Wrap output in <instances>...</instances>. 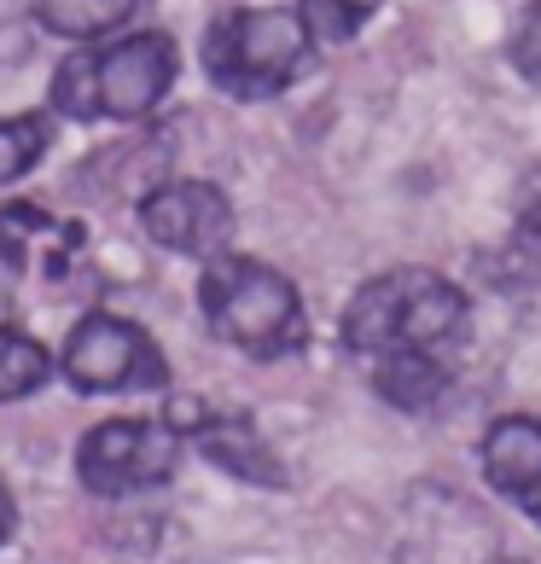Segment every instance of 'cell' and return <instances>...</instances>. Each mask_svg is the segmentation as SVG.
I'll return each instance as SVG.
<instances>
[{
    "label": "cell",
    "mask_w": 541,
    "mask_h": 564,
    "mask_svg": "<svg viewBox=\"0 0 541 564\" xmlns=\"http://www.w3.org/2000/svg\"><path fill=\"white\" fill-rule=\"evenodd\" d=\"M338 332L361 361H379V355H397V349L436 355L466 332V297L436 268H390V274H372L349 297Z\"/></svg>",
    "instance_id": "6da1fadb"
},
{
    "label": "cell",
    "mask_w": 541,
    "mask_h": 564,
    "mask_svg": "<svg viewBox=\"0 0 541 564\" xmlns=\"http://www.w3.org/2000/svg\"><path fill=\"white\" fill-rule=\"evenodd\" d=\"M175 41L163 30L117 35L94 53H76L53 76V111L76 122H140L158 111V99L175 88Z\"/></svg>",
    "instance_id": "7a4b0ae2"
},
{
    "label": "cell",
    "mask_w": 541,
    "mask_h": 564,
    "mask_svg": "<svg viewBox=\"0 0 541 564\" xmlns=\"http://www.w3.org/2000/svg\"><path fill=\"white\" fill-rule=\"evenodd\" d=\"M198 308L221 344L257 355V361H280V355L303 349V338H309L297 285L280 268L239 257V250H221L216 262H204Z\"/></svg>",
    "instance_id": "3957f363"
},
{
    "label": "cell",
    "mask_w": 541,
    "mask_h": 564,
    "mask_svg": "<svg viewBox=\"0 0 541 564\" xmlns=\"http://www.w3.org/2000/svg\"><path fill=\"white\" fill-rule=\"evenodd\" d=\"M309 30L291 7H234L204 30V70L234 99H274L309 65Z\"/></svg>",
    "instance_id": "277c9868"
},
{
    "label": "cell",
    "mask_w": 541,
    "mask_h": 564,
    "mask_svg": "<svg viewBox=\"0 0 541 564\" xmlns=\"http://www.w3.org/2000/svg\"><path fill=\"white\" fill-rule=\"evenodd\" d=\"M76 395H129V390H170V361L145 338V326L94 308L65 338V355L53 361Z\"/></svg>",
    "instance_id": "5b68a950"
},
{
    "label": "cell",
    "mask_w": 541,
    "mask_h": 564,
    "mask_svg": "<svg viewBox=\"0 0 541 564\" xmlns=\"http://www.w3.org/2000/svg\"><path fill=\"white\" fill-rule=\"evenodd\" d=\"M181 466V431L170 420H106L76 443V477L88 495H134L170 484Z\"/></svg>",
    "instance_id": "8992f818"
},
{
    "label": "cell",
    "mask_w": 541,
    "mask_h": 564,
    "mask_svg": "<svg viewBox=\"0 0 541 564\" xmlns=\"http://www.w3.org/2000/svg\"><path fill=\"white\" fill-rule=\"evenodd\" d=\"M140 227L175 257L216 262L234 245V204L210 181H158L140 198Z\"/></svg>",
    "instance_id": "52a82bcc"
},
{
    "label": "cell",
    "mask_w": 541,
    "mask_h": 564,
    "mask_svg": "<svg viewBox=\"0 0 541 564\" xmlns=\"http://www.w3.org/2000/svg\"><path fill=\"white\" fill-rule=\"evenodd\" d=\"M82 221L47 210L35 198H18L0 210V262L18 274H41V280H71V268L82 262Z\"/></svg>",
    "instance_id": "ba28073f"
},
{
    "label": "cell",
    "mask_w": 541,
    "mask_h": 564,
    "mask_svg": "<svg viewBox=\"0 0 541 564\" xmlns=\"http://www.w3.org/2000/svg\"><path fill=\"white\" fill-rule=\"evenodd\" d=\"M181 420H186L181 436H193V448L216 471L239 477V484H257V489H285L280 454L262 443L251 420H239V413H204V408H181Z\"/></svg>",
    "instance_id": "9c48e42d"
},
{
    "label": "cell",
    "mask_w": 541,
    "mask_h": 564,
    "mask_svg": "<svg viewBox=\"0 0 541 564\" xmlns=\"http://www.w3.org/2000/svg\"><path fill=\"white\" fill-rule=\"evenodd\" d=\"M484 477L495 495H507L518 512L541 524V420L530 413H507L484 436Z\"/></svg>",
    "instance_id": "30bf717a"
},
{
    "label": "cell",
    "mask_w": 541,
    "mask_h": 564,
    "mask_svg": "<svg viewBox=\"0 0 541 564\" xmlns=\"http://www.w3.org/2000/svg\"><path fill=\"white\" fill-rule=\"evenodd\" d=\"M372 390L402 413H431L448 395V367L425 349H397L372 361Z\"/></svg>",
    "instance_id": "8fae6325"
},
{
    "label": "cell",
    "mask_w": 541,
    "mask_h": 564,
    "mask_svg": "<svg viewBox=\"0 0 541 564\" xmlns=\"http://www.w3.org/2000/svg\"><path fill=\"white\" fill-rule=\"evenodd\" d=\"M140 7L145 0H35V18H41V30H53L65 41H99L129 24Z\"/></svg>",
    "instance_id": "7c38bea8"
},
{
    "label": "cell",
    "mask_w": 541,
    "mask_h": 564,
    "mask_svg": "<svg viewBox=\"0 0 541 564\" xmlns=\"http://www.w3.org/2000/svg\"><path fill=\"white\" fill-rule=\"evenodd\" d=\"M53 379V355L47 344H35L30 332L0 326V402H24Z\"/></svg>",
    "instance_id": "4fadbf2b"
},
{
    "label": "cell",
    "mask_w": 541,
    "mask_h": 564,
    "mask_svg": "<svg viewBox=\"0 0 541 564\" xmlns=\"http://www.w3.org/2000/svg\"><path fill=\"white\" fill-rule=\"evenodd\" d=\"M53 145V117L47 111H24V117H0V186L30 175Z\"/></svg>",
    "instance_id": "5bb4252c"
},
{
    "label": "cell",
    "mask_w": 541,
    "mask_h": 564,
    "mask_svg": "<svg viewBox=\"0 0 541 564\" xmlns=\"http://www.w3.org/2000/svg\"><path fill=\"white\" fill-rule=\"evenodd\" d=\"M379 7L385 0H303L297 18H303L309 41H356Z\"/></svg>",
    "instance_id": "9a60e30c"
},
{
    "label": "cell",
    "mask_w": 541,
    "mask_h": 564,
    "mask_svg": "<svg viewBox=\"0 0 541 564\" xmlns=\"http://www.w3.org/2000/svg\"><path fill=\"white\" fill-rule=\"evenodd\" d=\"M507 58L530 88H541V0H530V7L518 12V24L507 35Z\"/></svg>",
    "instance_id": "2e32d148"
},
{
    "label": "cell",
    "mask_w": 541,
    "mask_h": 564,
    "mask_svg": "<svg viewBox=\"0 0 541 564\" xmlns=\"http://www.w3.org/2000/svg\"><path fill=\"white\" fill-rule=\"evenodd\" d=\"M518 221H524V234L541 239V163L524 175V186H518Z\"/></svg>",
    "instance_id": "e0dca14e"
},
{
    "label": "cell",
    "mask_w": 541,
    "mask_h": 564,
    "mask_svg": "<svg viewBox=\"0 0 541 564\" xmlns=\"http://www.w3.org/2000/svg\"><path fill=\"white\" fill-rule=\"evenodd\" d=\"M12 530H18V500H12L7 484H0V547L12 541Z\"/></svg>",
    "instance_id": "ac0fdd59"
}]
</instances>
